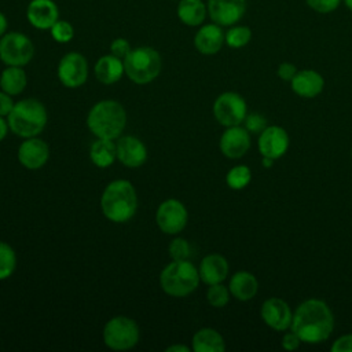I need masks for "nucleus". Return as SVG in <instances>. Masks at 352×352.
Segmentation results:
<instances>
[{
  "mask_svg": "<svg viewBox=\"0 0 352 352\" xmlns=\"http://www.w3.org/2000/svg\"><path fill=\"white\" fill-rule=\"evenodd\" d=\"M28 85V74L21 66H7L0 74V88L8 95H19Z\"/></svg>",
  "mask_w": 352,
  "mask_h": 352,
  "instance_id": "bb28decb",
  "label": "nucleus"
},
{
  "mask_svg": "<svg viewBox=\"0 0 352 352\" xmlns=\"http://www.w3.org/2000/svg\"><path fill=\"white\" fill-rule=\"evenodd\" d=\"M16 268V253L4 241H0V280L10 278Z\"/></svg>",
  "mask_w": 352,
  "mask_h": 352,
  "instance_id": "cd10ccee",
  "label": "nucleus"
},
{
  "mask_svg": "<svg viewBox=\"0 0 352 352\" xmlns=\"http://www.w3.org/2000/svg\"><path fill=\"white\" fill-rule=\"evenodd\" d=\"M198 268L188 260H172L160 274L162 290L172 297H186L199 285Z\"/></svg>",
  "mask_w": 352,
  "mask_h": 352,
  "instance_id": "39448f33",
  "label": "nucleus"
},
{
  "mask_svg": "<svg viewBox=\"0 0 352 352\" xmlns=\"http://www.w3.org/2000/svg\"><path fill=\"white\" fill-rule=\"evenodd\" d=\"M94 72H95V77L102 84H106V85L114 84L120 81L122 74L125 73L124 60L114 56L113 54L103 55L96 60Z\"/></svg>",
  "mask_w": 352,
  "mask_h": 352,
  "instance_id": "4be33fe9",
  "label": "nucleus"
},
{
  "mask_svg": "<svg viewBox=\"0 0 352 352\" xmlns=\"http://www.w3.org/2000/svg\"><path fill=\"white\" fill-rule=\"evenodd\" d=\"M131 44L128 40L122 38V37H118V38H114L110 44V54H113L114 56L120 58L124 60V58L131 52Z\"/></svg>",
  "mask_w": 352,
  "mask_h": 352,
  "instance_id": "c9c22d12",
  "label": "nucleus"
},
{
  "mask_svg": "<svg viewBox=\"0 0 352 352\" xmlns=\"http://www.w3.org/2000/svg\"><path fill=\"white\" fill-rule=\"evenodd\" d=\"M8 122L4 120V117L0 116V142L7 136V132H8Z\"/></svg>",
  "mask_w": 352,
  "mask_h": 352,
  "instance_id": "a19ab883",
  "label": "nucleus"
},
{
  "mask_svg": "<svg viewBox=\"0 0 352 352\" xmlns=\"http://www.w3.org/2000/svg\"><path fill=\"white\" fill-rule=\"evenodd\" d=\"M117 160L126 168H139L147 160V147L136 136H122L116 143Z\"/></svg>",
  "mask_w": 352,
  "mask_h": 352,
  "instance_id": "f3484780",
  "label": "nucleus"
},
{
  "mask_svg": "<svg viewBox=\"0 0 352 352\" xmlns=\"http://www.w3.org/2000/svg\"><path fill=\"white\" fill-rule=\"evenodd\" d=\"M176 14L186 26H201L208 15V7L202 0H179Z\"/></svg>",
  "mask_w": 352,
  "mask_h": 352,
  "instance_id": "b1692460",
  "label": "nucleus"
},
{
  "mask_svg": "<svg viewBox=\"0 0 352 352\" xmlns=\"http://www.w3.org/2000/svg\"><path fill=\"white\" fill-rule=\"evenodd\" d=\"M220 151L230 160L242 158L250 148V133L245 126H227L220 136Z\"/></svg>",
  "mask_w": 352,
  "mask_h": 352,
  "instance_id": "2eb2a0df",
  "label": "nucleus"
},
{
  "mask_svg": "<svg viewBox=\"0 0 352 352\" xmlns=\"http://www.w3.org/2000/svg\"><path fill=\"white\" fill-rule=\"evenodd\" d=\"M166 352H190V348L182 344H175L166 348Z\"/></svg>",
  "mask_w": 352,
  "mask_h": 352,
  "instance_id": "37998d69",
  "label": "nucleus"
},
{
  "mask_svg": "<svg viewBox=\"0 0 352 352\" xmlns=\"http://www.w3.org/2000/svg\"><path fill=\"white\" fill-rule=\"evenodd\" d=\"M34 55L33 41L21 32H10L0 37V60L7 66L28 65Z\"/></svg>",
  "mask_w": 352,
  "mask_h": 352,
  "instance_id": "6e6552de",
  "label": "nucleus"
},
{
  "mask_svg": "<svg viewBox=\"0 0 352 352\" xmlns=\"http://www.w3.org/2000/svg\"><path fill=\"white\" fill-rule=\"evenodd\" d=\"M305 3L308 4L309 8H312L316 12L329 14V12L337 10L341 0H305Z\"/></svg>",
  "mask_w": 352,
  "mask_h": 352,
  "instance_id": "f704fd0d",
  "label": "nucleus"
},
{
  "mask_svg": "<svg viewBox=\"0 0 352 352\" xmlns=\"http://www.w3.org/2000/svg\"><path fill=\"white\" fill-rule=\"evenodd\" d=\"M301 342H302L301 338L293 330L286 331L283 334V337H282V341H280L282 348L286 349V351H296V349H298Z\"/></svg>",
  "mask_w": 352,
  "mask_h": 352,
  "instance_id": "e433bc0d",
  "label": "nucleus"
},
{
  "mask_svg": "<svg viewBox=\"0 0 352 352\" xmlns=\"http://www.w3.org/2000/svg\"><path fill=\"white\" fill-rule=\"evenodd\" d=\"M14 104L15 102L12 100V96L4 91H0V116L7 117L12 110Z\"/></svg>",
  "mask_w": 352,
  "mask_h": 352,
  "instance_id": "ea45409f",
  "label": "nucleus"
},
{
  "mask_svg": "<svg viewBox=\"0 0 352 352\" xmlns=\"http://www.w3.org/2000/svg\"><path fill=\"white\" fill-rule=\"evenodd\" d=\"M140 337L138 323L124 315L111 318L103 327V341L114 351H126L133 348Z\"/></svg>",
  "mask_w": 352,
  "mask_h": 352,
  "instance_id": "0eeeda50",
  "label": "nucleus"
},
{
  "mask_svg": "<svg viewBox=\"0 0 352 352\" xmlns=\"http://www.w3.org/2000/svg\"><path fill=\"white\" fill-rule=\"evenodd\" d=\"M342 1H344V4L346 6V8L352 11V0H342Z\"/></svg>",
  "mask_w": 352,
  "mask_h": 352,
  "instance_id": "a18cd8bd",
  "label": "nucleus"
},
{
  "mask_svg": "<svg viewBox=\"0 0 352 352\" xmlns=\"http://www.w3.org/2000/svg\"><path fill=\"white\" fill-rule=\"evenodd\" d=\"M292 91L305 99L318 96L324 88V80L320 73L312 69L297 70L296 76L290 81Z\"/></svg>",
  "mask_w": 352,
  "mask_h": 352,
  "instance_id": "aec40b11",
  "label": "nucleus"
},
{
  "mask_svg": "<svg viewBox=\"0 0 352 352\" xmlns=\"http://www.w3.org/2000/svg\"><path fill=\"white\" fill-rule=\"evenodd\" d=\"M18 161L26 169L36 170L43 168L50 158V147L45 140L33 136L26 138L18 147Z\"/></svg>",
  "mask_w": 352,
  "mask_h": 352,
  "instance_id": "dca6fc26",
  "label": "nucleus"
},
{
  "mask_svg": "<svg viewBox=\"0 0 352 352\" xmlns=\"http://www.w3.org/2000/svg\"><path fill=\"white\" fill-rule=\"evenodd\" d=\"M58 78L67 88H78L88 78L87 58L76 51L65 54L58 63Z\"/></svg>",
  "mask_w": 352,
  "mask_h": 352,
  "instance_id": "9b49d317",
  "label": "nucleus"
},
{
  "mask_svg": "<svg viewBox=\"0 0 352 352\" xmlns=\"http://www.w3.org/2000/svg\"><path fill=\"white\" fill-rule=\"evenodd\" d=\"M289 135L285 128L279 125H268L257 139V148L261 157L271 160H279L289 148Z\"/></svg>",
  "mask_w": 352,
  "mask_h": 352,
  "instance_id": "f8f14e48",
  "label": "nucleus"
},
{
  "mask_svg": "<svg viewBox=\"0 0 352 352\" xmlns=\"http://www.w3.org/2000/svg\"><path fill=\"white\" fill-rule=\"evenodd\" d=\"M226 43V33L221 26L212 22L201 25L194 36V45L198 52L202 55H214L217 54L223 44Z\"/></svg>",
  "mask_w": 352,
  "mask_h": 352,
  "instance_id": "6ab92c4d",
  "label": "nucleus"
},
{
  "mask_svg": "<svg viewBox=\"0 0 352 352\" xmlns=\"http://www.w3.org/2000/svg\"><path fill=\"white\" fill-rule=\"evenodd\" d=\"M333 352H352V333H348V334H344L341 337H338L331 348H330Z\"/></svg>",
  "mask_w": 352,
  "mask_h": 352,
  "instance_id": "4c0bfd02",
  "label": "nucleus"
},
{
  "mask_svg": "<svg viewBox=\"0 0 352 352\" xmlns=\"http://www.w3.org/2000/svg\"><path fill=\"white\" fill-rule=\"evenodd\" d=\"M192 349L195 352H223L226 341L217 330L202 327L192 336Z\"/></svg>",
  "mask_w": 352,
  "mask_h": 352,
  "instance_id": "393cba45",
  "label": "nucleus"
},
{
  "mask_svg": "<svg viewBox=\"0 0 352 352\" xmlns=\"http://www.w3.org/2000/svg\"><path fill=\"white\" fill-rule=\"evenodd\" d=\"M100 209L104 217L113 223L131 220L138 210V192L133 184L125 179L110 182L102 192Z\"/></svg>",
  "mask_w": 352,
  "mask_h": 352,
  "instance_id": "f03ea898",
  "label": "nucleus"
},
{
  "mask_svg": "<svg viewBox=\"0 0 352 352\" xmlns=\"http://www.w3.org/2000/svg\"><path fill=\"white\" fill-rule=\"evenodd\" d=\"M243 126L248 129V132L252 135H260L268 125H267V120L264 116L258 114V113H250L246 114L245 120H243Z\"/></svg>",
  "mask_w": 352,
  "mask_h": 352,
  "instance_id": "72a5a7b5",
  "label": "nucleus"
},
{
  "mask_svg": "<svg viewBox=\"0 0 352 352\" xmlns=\"http://www.w3.org/2000/svg\"><path fill=\"white\" fill-rule=\"evenodd\" d=\"M252 40V30L245 25H232L226 32V44L231 48H242Z\"/></svg>",
  "mask_w": 352,
  "mask_h": 352,
  "instance_id": "c756f323",
  "label": "nucleus"
},
{
  "mask_svg": "<svg viewBox=\"0 0 352 352\" xmlns=\"http://www.w3.org/2000/svg\"><path fill=\"white\" fill-rule=\"evenodd\" d=\"M188 220V213L183 202L176 198L165 199L160 204L155 212V223L164 234L175 235L184 230Z\"/></svg>",
  "mask_w": 352,
  "mask_h": 352,
  "instance_id": "9d476101",
  "label": "nucleus"
},
{
  "mask_svg": "<svg viewBox=\"0 0 352 352\" xmlns=\"http://www.w3.org/2000/svg\"><path fill=\"white\" fill-rule=\"evenodd\" d=\"M47 121L48 113L45 106L34 98L18 100L7 116L10 131L23 139L37 136L43 132Z\"/></svg>",
  "mask_w": 352,
  "mask_h": 352,
  "instance_id": "20e7f679",
  "label": "nucleus"
},
{
  "mask_svg": "<svg viewBox=\"0 0 352 352\" xmlns=\"http://www.w3.org/2000/svg\"><path fill=\"white\" fill-rule=\"evenodd\" d=\"M272 162H274V160H271V158H267V157H263V161H261L263 166H265V168H270V166L272 165Z\"/></svg>",
  "mask_w": 352,
  "mask_h": 352,
  "instance_id": "c03bdc74",
  "label": "nucleus"
},
{
  "mask_svg": "<svg viewBox=\"0 0 352 352\" xmlns=\"http://www.w3.org/2000/svg\"><path fill=\"white\" fill-rule=\"evenodd\" d=\"M248 114V104L242 95L236 92H223L213 103V116L223 126L241 125Z\"/></svg>",
  "mask_w": 352,
  "mask_h": 352,
  "instance_id": "1a4fd4ad",
  "label": "nucleus"
},
{
  "mask_svg": "<svg viewBox=\"0 0 352 352\" xmlns=\"http://www.w3.org/2000/svg\"><path fill=\"white\" fill-rule=\"evenodd\" d=\"M260 316L263 322L272 330L285 331L290 329L293 311L285 300L279 297H270L263 302Z\"/></svg>",
  "mask_w": 352,
  "mask_h": 352,
  "instance_id": "4468645a",
  "label": "nucleus"
},
{
  "mask_svg": "<svg viewBox=\"0 0 352 352\" xmlns=\"http://www.w3.org/2000/svg\"><path fill=\"white\" fill-rule=\"evenodd\" d=\"M252 180V170L246 165L232 166L226 175V183L232 190L245 188Z\"/></svg>",
  "mask_w": 352,
  "mask_h": 352,
  "instance_id": "c85d7f7f",
  "label": "nucleus"
},
{
  "mask_svg": "<svg viewBox=\"0 0 352 352\" xmlns=\"http://www.w3.org/2000/svg\"><path fill=\"white\" fill-rule=\"evenodd\" d=\"M208 15L212 22L232 26L241 21L246 11V0H208Z\"/></svg>",
  "mask_w": 352,
  "mask_h": 352,
  "instance_id": "ddd939ff",
  "label": "nucleus"
},
{
  "mask_svg": "<svg viewBox=\"0 0 352 352\" xmlns=\"http://www.w3.org/2000/svg\"><path fill=\"white\" fill-rule=\"evenodd\" d=\"M333 329L334 315L323 300H304L293 312L290 330H293L305 344H319L326 341Z\"/></svg>",
  "mask_w": 352,
  "mask_h": 352,
  "instance_id": "f257e3e1",
  "label": "nucleus"
},
{
  "mask_svg": "<svg viewBox=\"0 0 352 352\" xmlns=\"http://www.w3.org/2000/svg\"><path fill=\"white\" fill-rule=\"evenodd\" d=\"M50 33L52 36V38L56 43L65 44L69 43L73 37H74V28L69 21L65 19H58L50 29Z\"/></svg>",
  "mask_w": 352,
  "mask_h": 352,
  "instance_id": "2f4dec72",
  "label": "nucleus"
},
{
  "mask_svg": "<svg viewBox=\"0 0 352 352\" xmlns=\"http://www.w3.org/2000/svg\"><path fill=\"white\" fill-rule=\"evenodd\" d=\"M199 278L206 285L221 283L228 275V261L219 253L205 256L198 267Z\"/></svg>",
  "mask_w": 352,
  "mask_h": 352,
  "instance_id": "412c9836",
  "label": "nucleus"
},
{
  "mask_svg": "<svg viewBox=\"0 0 352 352\" xmlns=\"http://www.w3.org/2000/svg\"><path fill=\"white\" fill-rule=\"evenodd\" d=\"M89 158L98 168H109L117 158V147L111 139L96 138L89 147Z\"/></svg>",
  "mask_w": 352,
  "mask_h": 352,
  "instance_id": "a878e982",
  "label": "nucleus"
},
{
  "mask_svg": "<svg viewBox=\"0 0 352 352\" xmlns=\"http://www.w3.org/2000/svg\"><path fill=\"white\" fill-rule=\"evenodd\" d=\"M162 67L161 55L153 47H136L124 58L126 77L135 84L143 85L154 81Z\"/></svg>",
  "mask_w": 352,
  "mask_h": 352,
  "instance_id": "423d86ee",
  "label": "nucleus"
},
{
  "mask_svg": "<svg viewBox=\"0 0 352 352\" xmlns=\"http://www.w3.org/2000/svg\"><path fill=\"white\" fill-rule=\"evenodd\" d=\"M7 28H8V21L7 16L0 11V37L4 36L7 33Z\"/></svg>",
  "mask_w": 352,
  "mask_h": 352,
  "instance_id": "79ce46f5",
  "label": "nucleus"
},
{
  "mask_svg": "<svg viewBox=\"0 0 352 352\" xmlns=\"http://www.w3.org/2000/svg\"><path fill=\"white\" fill-rule=\"evenodd\" d=\"M172 260H187L190 256V243L184 238H175L168 248Z\"/></svg>",
  "mask_w": 352,
  "mask_h": 352,
  "instance_id": "473e14b6",
  "label": "nucleus"
},
{
  "mask_svg": "<svg viewBox=\"0 0 352 352\" xmlns=\"http://www.w3.org/2000/svg\"><path fill=\"white\" fill-rule=\"evenodd\" d=\"M230 289L221 283L209 285L206 292V300L214 308H223L230 301Z\"/></svg>",
  "mask_w": 352,
  "mask_h": 352,
  "instance_id": "7c9ffc66",
  "label": "nucleus"
},
{
  "mask_svg": "<svg viewBox=\"0 0 352 352\" xmlns=\"http://www.w3.org/2000/svg\"><path fill=\"white\" fill-rule=\"evenodd\" d=\"M87 125L96 138L114 140L125 129L126 111L117 100H100L91 107L87 116Z\"/></svg>",
  "mask_w": 352,
  "mask_h": 352,
  "instance_id": "7ed1b4c3",
  "label": "nucleus"
},
{
  "mask_svg": "<svg viewBox=\"0 0 352 352\" xmlns=\"http://www.w3.org/2000/svg\"><path fill=\"white\" fill-rule=\"evenodd\" d=\"M351 155H352V147H351Z\"/></svg>",
  "mask_w": 352,
  "mask_h": 352,
  "instance_id": "49530a36",
  "label": "nucleus"
},
{
  "mask_svg": "<svg viewBox=\"0 0 352 352\" xmlns=\"http://www.w3.org/2000/svg\"><path fill=\"white\" fill-rule=\"evenodd\" d=\"M278 77L283 81H292L297 73V67L290 62H282L278 66Z\"/></svg>",
  "mask_w": 352,
  "mask_h": 352,
  "instance_id": "58836bf2",
  "label": "nucleus"
},
{
  "mask_svg": "<svg viewBox=\"0 0 352 352\" xmlns=\"http://www.w3.org/2000/svg\"><path fill=\"white\" fill-rule=\"evenodd\" d=\"M177 1H179V0H177Z\"/></svg>",
  "mask_w": 352,
  "mask_h": 352,
  "instance_id": "de8ad7c7",
  "label": "nucleus"
},
{
  "mask_svg": "<svg viewBox=\"0 0 352 352\" xmlns=\"http://www.w3.org/2000/svg\"><path fill=\"white\" fill-rule=\"evenodd\" d=\"M29 23L38 30H50L59 19V8L54 0H32L26 8Z\"/></svg>",
  "mask_w": 352,
  "mask_h": 352,
  "instance_id": "a211bd4d",
  "label": "nucleus"
},
{
  "mask_svg": "<svg viewBox=\"0 0 352 352\" xmlns=\"http://www.w3.org/2000/svg\"><path fill=\"white\" fill-rule=\"evenodd\" d=\"M228 289L232 297L239 301L252 300L258 292L257 278L249 271H238L235 272L228 283Z\"/></svg>",
  "mask_w": 352,
  "mask_h": 352,
  "instance_id": "5701e85b",
  "label": "nucleus"
}]
</instances>
